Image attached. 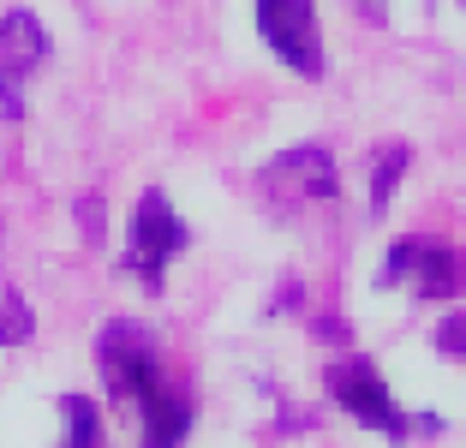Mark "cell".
Instances as JSON below:
<instances>
[{
	"mask_svg": "<svg viewBox=\"0 0 466 448\" xmlns=\"http://www.w3.org/2000/svg\"><path fill=\"white\" fill-rule=\"evenodd\" d=\"M96 359H102V382H108V394L120 401L126 412H144L156 401V394L167 389L162 382V365H156V347H150V335L137 323H108L102 329V341H96Z\"/></svg>",
	"mask_w": 466,
	"mask_h": 448,
	"instance_id": "6da1fadb",
	"label": "cell"
},
{
	"mask_svg": "<svg viewBox=\"0 0 466 448\" xmlns=\"http://www.w3.org/2000/svg\"><path fill=\"white\" fill-rule=\"evenodd\" d=\"M335 156L329 149H317V144H299V149H281L269 168H263L258 191H263V204L275 209V216H299V209L323 204V198H335Z\"/></svg>",
	"mask_w": 466,
	"mask_h": 448,
	"instance_id": "7a4b0ae2",
	"label": "cell"
},
{
	"mask_svg": "<svg viewBox=\"0 0 466 448\" xmlns=\"http://www.w3.org/2000/svg\"><path fill=\"white\" fill-rule=\"evenodd\" d=\"M258 30L269 55L293 66L299 78H323V30H317V0H258Z\"/></svg>",
	"mask_w": 466,
	"mask_h": 448,
	"instance_id": "3957f363",
	"label": "cell"
},
{
	"mask_svg": "<svg viewBox=\"0 0 466 448\" xmlns=\"http://www.w3.org/2000/svg\"><path fill=\"white\" fill-rule=\"evenodd\" d=\"M179 245H186V221L174 216V204H167V191H144L132 209V245H126V270L137 275V281L150 287V293H162V270L167 258H174Z\"/></svg>",
	"mask_w": 466,
	"mask_h": 448,
	"instance_id": "277c9868",
	"label": "cell"
},
{
	"mask_svg": "<svg viewBox=\"0 0 466 448\" xmlns=\"http://www.w3.org/2000/svg\"><path fill=\"white\" fill-rule=\"evenodd\" d=\"M329 394H335V407L353 412L365 431H383V436H412L419 431V424L395 407V394H389V382L377 377L370 359H335L329 365Z\"/></svg>",
	"mask_w": 466,
	"mask_h": 448,
	"instance_id": "5b68a950",
	"label": "cell"
},
{
	"mask_svg": "<svg viewBox=\"0 0 466 448\" xmlns=\"http://www.w3.org/2000/svg\"><path fill=\"white\" fill-rule=\"evenodd\" d=\"M48 60V30L36 13L0 18V120H25V78Z\"/></svg>",
	"mask_w": 466,
	"mask_h": 448,
	"instance_id": "8992f818",
	"label": "cell"
},
{
	"mask_svg": "<svg viewBox=\"0 0 466 448\" xmlns=\"http://www.w3.org/2000/svg\"><path fill=\"white\" fill-rule=\"evenodd\" d=\"M412 287H419L425 299H454V293L466 287V263H461V251L419 239V258H412Z\"/></svg>",
	"mask_w": 466,
	"mask_h": 448,
	"instance_id": "52a82bcc",
	"label": "cell"
},
{
	"mask_svg": "<svg viewBox=\"0 0 466 448\" xmlns=\"http://www.w3.org/2000/svg\"><path fill=\"white\" fill-rule=\"evenodd\" d=\"M407 162H412V149H407V144H383L377 156H370V209H377V216L389 209V198H395V186H400V174H407Z\"/></svg>",
	"mask_w": 466,
	"mask_h": 448,
	"instance_id": "ba28073f",
	"label": "cell"
},
{
	"mask_svg": "<svg viewBox=\"0 0 466 448\" xmlns=\"http://www.w3.org/2000/svg\"><path fill=\"white\" fill-rule=\"evenodd\" d=\"M60 419H66L60 448H102V419H96V407H90L84 394H66V401H60Z\"/></svg>",
	"mask_w": 466,
	"mask_h": 448,
	"instance_id": "9c48e42d",
	"label": "cell"
},
{
	"mask_svg": "<svg viewBox=\"0 0 466 448\" xmlns=\"http://www.w3.org/2000/svg\"><path fill=\"white\" fill-rule=\"evenodd\" d=\"M36 335V317H30V299L18 287L0 281V347H25Z\"/></svg>",
	"mask_w": 466,
	"mask_h": 448,
	"instance_id": "30bf717a",
	"label": "cell"
},
{
	"mask_svg": "<svg viewBox=\"0 0 466 448\" xmlns=\"http://www.w3.org/2000/svg\"><path fill=\"white\" fill-rule=\"evenodd\" d=\"M437 353L466 359V311H449V317L437 323Z\"/></svg>",
	"mask_w": 466,
	"mask_h": 448,
	"instance_id": "8fae6325",
	"label": "cell"
},
{
	"mask_svg": "<svg viewBox=\"0 0 466 448\" xmlns=\"http://www.w3.org/2000/svg\"><path fill=\"white\" fill-rule=\"evenodd\" d=\"M412 258H419V239H395V251H389V263H383V275H377V281H383V287L407 281V275H412Z\"/></svg>",
	"mask_w": 466,
	"mask_h": 448,
	"instance_id": "7c38bea8",
	"label": "cell"
},
{
	"mask_svg": "<svg viewBox=\"0 0 466 448\" xmlns=\"http://www.w3.org/2000/svg\"><path fill=\"white\" fill-rule=\"evenodd\" d=\"M78 216H84V233H90V245H96V239H102V198H84Z\"/></svg>",
	"mask_w": 466,
	"mask_h": 448,
	"instance_id": "4fadbf2b",
	"label": "cell"
},
{
	"mask_svg": "<svg viewBox=\"0 0 466 448\" xmlns=\"http://www.w3.org/2000/svg\"><path fill=\"white\" fill-rule=\"evenodd\" d=\"M461 6H466V0H461Z\"/></svg>",
	"mask_w": 466,
	"mask_h": 448,
	"instance_id": "5bb4252c",
	"label": "cell"
}]
</instances>
